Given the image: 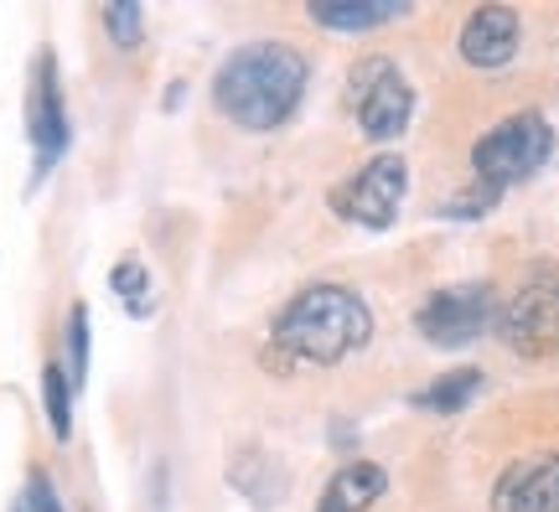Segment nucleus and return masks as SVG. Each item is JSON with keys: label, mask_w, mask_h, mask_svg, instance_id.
<instances>
[{"label": "nucleus", "mask_w": 559, "mask_h": 512, "mask_svg": "<svg viewBox=\"0 0 559 512\" xmlns=\"http://www.w3.org/2000/svg\"><path fill=\"white\" fill-rule=\"evenodd\" d=\"M404 187H409V171H404V160H400V156H379V160H368L358 177L342 187V192H337V207H342V217H353V223H368V228H389V223L400 217Z\"/></svg>", "instance_id": "obj_7"}, {"label": "nucleus", "mask_w": 559, "mask_h": 512, "mask_svg": "<svg viewBox=\"0 0 559 512\" xmlns=\"http://www.w3.org/2000/svg\"><path fill=\"white\" fill-rule=\"evenodd\" d=\"M109 285H115V296L124 300V311L130 315H151V275L140 270L135 259H124V264H115V275H109Z\"/></svg>", "instance_id": "obj_15"}, {"label": "nucleus", "mask_w": 559, "mask_h": 512, "mask_svg": "<svg viewBox=\"0 0 559 512\" xmlns=\"http://www.w3.org/2000/svg\"><path fill=\"white\" fill-rule=\"evenodd\" d=\"M11 512H26V502H21V508H11Z\"/></svg>", "instance_id": "obj_20"}, {"label": "nucleus", "mask_w": 559, "mask_h": 512, "mask_svg": "<svg viewBox=\"0 0 559 512\" xmlns=\"http://www.w3.org/2000/svg\"><path fill=\"white\" fill-rule=\"evenodd\" d=\"M383 487H389L383 466H373V461H347V466L326 481L317 512H368L383 497Z\"/></svg>", "instance_id": "obj_11"}, {"label": "nucleus", "mask_w": 559, "mask_h": 512, "mask_svg": "<svg viewBox=\"0 0 559 512\" xmlns=\"http://www.w3.org/2000/svg\"><path fill=\"white\" fill-rule=\"evenodd\" d=\"M498 321L492 285H451L419 306V332L430 347H466Z\"/></svg>", "instance_id": "obj_6"}, {"label": "nucleus", "mask_w": 559, "mask_h": 512, "mask_svg": "<svg viewBox=\"0 0 559 512\" xmlns=\"http://www.w3.org/2000/svg\"><path fill=\"white\" fill-rule=\"evenodd\" d=\"M26 512H62V502H58V492H52V481H47V476H32Z\"/></svg>", "instance_id": "obj_19"}, {"label": "nucleus", "mask_w": 559, "mask_h": 512, "mask_svg": "<svg viewBox=\"0 0 559 512\" xmlns=\"http://www.w3.org/2000/svg\"><path fill=\"white\" fill-rule=\"evenodd\" d=\"M502 342L519 357H549L559 347V270L539 264L519 279L513 300L498 315Z\"/></svg>", "instance_id": "obj_4"}, {"label": "nucleus", "mask_w": 559, "mask_h": 512, "mask_svg": "<svg viewBox=\"0 0 559 512\" xmlns=\"http://www.w3.org/2000/svg\"><path fill=\"white\" fill-rule=\"evenodd\" d=\"M477 394H481V373H477V368H461V373H445V378H436L430 389H419V394H415V409L461 414Z\"/></svg>", "instance_id": "obj_13"}, {"label": "nucleus", "mask_w": 559, "mask_h": 512, "mask_svg": "<svg viewBox=\"0 0 559 512\" xmlns=\"http://www.w3.org/2000/svg\"><path fill=\"white\" fill-rule=\"evenodd\" d=\"M353 104H358L362 135L394 140V135H404V124H409L415 94H409L404 73L389 58H368L353 68Z\"/></svg>", "instance_id": "obj_5"}, {"label": "nucleus", "mask_w": 559, "mask_h": 512, "mask_svg": "<svg viewBox=\"0 0 559 512\" xmlns=\"http://www.w3.org/2000/svg\"><path fill=\"white\" fill-rule=\"evenodd\" d=\"M498 187H487V181H477V187H472V192H461L456 202H451V207H445V213L451 217H481V213H492V207H498Z\"/></svg>", "instance_id": "obj_17"}, {"label": "nucleus", "mask_w": 559, "mask_h": 512, "mask_svg": "<svg viewBox=\"0 0 559 512\" xmlns=\"http://www.w3.org/2000/svg\"><path fill=\"white\" fill-rule=\"evenodd\" d=\"M306 94V58L285 41H249L218 68L213 99L243 130H275Z\"/></svg>", "instance_id": "obj_1"}, {"label": "nucleus", "mask_w": 559, "mask_h": 512, "mask_svg": "<svg viewBox=\"0 0 559 512\" xmlns=\"http://www.w3.org/2000/svg\"><path fill=\"white\" fill-rule=\"evenodd\" d=\"M26 124H32V140H37V181H41L52 171V160L62 156V145H68V115H62L58 99L52 58L37 62V83H32V99H26Z\"/></svg>", "instance_id": "obj_8"}, {"label": "nucleus", "mask_w": 559, "mask_h": 512, "mask_svg": "<svg viewBox=\"0 0 559 512\" xmlns=\"http://www.w3.org/2000/svg\"><path fill=\"white\" fill-rule=\"evenodd\" d=\"M409 5L404 0H311V21L337 26V32H368V26H389L400 21Z\"/></svg>", "instance_id": "obj_12"}, {"label": "nucleus", "mask_w": 559, "mask_h": 512, "mask_svg": "<svg viewBox=\"0 0 559 512\" xmlns=\"http://www.w3.org/2000/svg\"><path fill=\"white\" fill-rule=\"evenodd\" d=\"M519 52V16L508 5H481L461 26V58L472 68H502Z\"/></svg>", "instance_id": "obj_10"}, {"label": "nucleus", "mask_w": 559, "mask_h": 512, "mask_svg": "<svg viewBox=\"0 0 559 512\" xmlns=\"http://www.w3.org/2000/svg\"><path fill=\"white\" fill-rule=\"evenodd\" d=\"M368 336H373V315L347 285H311L275 321L280 353L296 362H342Z\"/></svg>", "instance_id": "obj_2"}, {"label": "nucleus", "mask_w": 559, "mask_h": 512, "mask_svg": "<svg viewBox=\"0 0 559 512\" xmlns=\"http://www.w3.org/2000/svg\"><path fill=\"white\" fill-rule=\"evenodd\" d=\"M104 26L115 32V41H120V47H135V41H140V5H135V0L109 5V11H104Z\"/></svg>", "instance_id": "obj_16"}, {"label": "nucleus", "mask_w": 559, "mask_h": 512, "mask_svg": "<svg viewBox=\"0 0 559 512\" xmlns=\"http://www.w3.org/2000/svg\"><path fill=\"white\" fill-rule=\"evenodd\" d=\"M498 512H559V455H528L498 481Z\"/></svg>", "instance_id": "obj_9"}, {"label": "nucleus", "mask_w": 559, "mask_h": 512, "mask_svg": "<svg viewBox=\"0 0 559 512\" xmlns=\"http://www.w3.org/2000/svg\"><path fill=\"white\" fill-rule=\"evenodd\" d=\"M68 336H73V373H68V383H83V373H88V311L83 306H73Z\"/></svg>", "instance_id": "obj_18"}, {"label": "nucleus", "mask_w": 559, "mask_h": 512, "mask_svg": "<svg viewBox=\"0 0 559 512\" xmlns=\"http://www.w3.org/2000/svg\"><path fill=\"white\" fill-rule=\"evenodd\" d=\"M555 151V130L544 124V115H513L502 119L492 135L477 140L472 151V166H477V181L487 187H513V181H528Z\"/></svg>", "instance_id": "obj_3"}, {"label": "nucleus", "mask_w": 559, "mask_h": 512, "mask_svg": "<svg viewBox=\"0 0 559 512\" xmlns=\"http://www.w3.org/2000/svg\"><path fill=\"white\" fill-rule=\"evenodd\" d=\"M41 398H47V425H52V434L68 440V430H73V383H68V368H58V362L41 368Z\"/></svg>", "instance_id": "obj_14"}]
</instances>
